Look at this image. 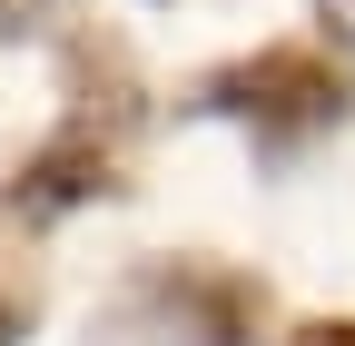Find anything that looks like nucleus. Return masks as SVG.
Instances as JSON below:
<instances>
[{
	"label": "nucleus",
	"mask_w": 355,
	"mask_h": 346,
	"mask_svg": "<svg viewBox=\"0 0 355 346\" xmlns=\"http://www.w3.org/2000/svg\"><path fill=\"white\" fill-rule=\"evenodd\" d=\"M188 119H237L266 158H296L355 119V79L316 40H266V50H237L188 79Z\"/></svg>",
	"instance_id": "nucleus-1"
},
{
	"label": "nucleus",
	"mask_w": 355,
	"mask_h": 346,
	"mask_svg": "<svg viewBox=\"0 0 355 346\" xmlns=\"http://www.w3.org/2000/svg\"><path fill=\"white\" fill-rule=\"evenodd\" d=\"M296 346H355V317H316V327H296Z\"/></svg>",
	"instance_id": "nucleus-5"
},
{
	"label": "nucleus",
	"mask_w": 355,
	"mask_h": 346,
	"mask_svg": "<svg viewBox=\"0 0 355 346\" xmlns=\"http://www.w3.org/2000/svg\"><path fill=\"white\" fill-rule=\"evenodd\" d=\"M316 20H326V40H345V50H355V0H316Z\"/></svg>",
	"instance_id": "nucleus-6"
},
{
	"label": "nucleus",
	"mask_w": 355,
	"mask_h": 346,
	"mask_svg": "<svg viewBox=\"0 0 355 346\" xmlns=\"http://www.w3.org/2000/svg\"><path fill=\"white\" fill-rule=\"evenodd\" d=\"M119 188H128V179H119V139H109V129H89V119H69V129H50V139L10 168L0 208L30 218V228H50V218L99 208V198H119Z\"/></svg>",
	"instance_id": "nucleus-3"
},
{
	"label": "nucleus",
	"mask_w": 355,
	"mask_h": 346,
	"mask_svg": "<svg viewBox=\"0 0 355 346\" xmlns=\"http://www.w3.org/2000/svg\"><path fill=\"white\" fill-rule=\"evenodd\" d=\"M128 317H139L148 346H257L266 287L237 267H207V257H168L128 287Z\"/></svg>",
	"instance_id": "nucleus-2"
},
{
	"label": "nucleus",
	"mask_w": 355,
	"mask_h": 346,
	"mask_svg": "<svg viewBox=\"0 0 355 346\" xmlns=\"http://www.w3.org/2000/svg\"><path fill=\"white\" fill-rule=\"evenodd\" d=\"M20 10H40V0H20ZM20 10H10V30H20Z\"/></svg>",
	"instance_id": "nucleus-8"
},
{
	"label": "nucleus",
	"mask_w": 355,
	"mask_h": 346,
	"mask_svg": "<svg viewBox=\"0 0 355 346\" xmlns=\"http://www.w3.org/2000/svg\"><path fill=\"white\" fill-rule=\"evenodd\" d=\"M60 69H69V99H79V119H89V129H109V139H119V129L139 119V60H128L109 30H79Z\"/></svg>",
	"instance_id": "nucleus-4"
},
{
	"label": "nucleus",
	"mask_w": 355,
	"mask_h": 346,
	"mask_svg": "<svg viewBox=\"0 0 355 346\" xmlns=\"http://www.w3.org/2000/svg\"><path fill=\"white\" fill-rule=\"evenodd\" d=\"M30 336V297H0V346H20Z\"/></svg>",
	"instance_id": "nucleus-7"
}]
</instances>
